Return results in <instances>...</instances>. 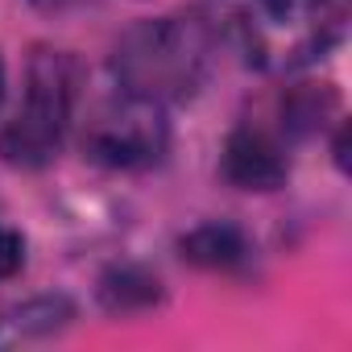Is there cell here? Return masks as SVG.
Wrapping results in <instances>:
<instances>
[{"label": "cell", "instance_id": "obj_1", "mask_svg": "<svg viewBox=\"0 0 352 352\" xmlns=\"http://www.w3.org/2000/svg\"><path fill=\"white\" fill-rule=\"evenodd\" d=\"M212 67V34L195 17H157L133 25L112 50V75L120 91L174 104L204 87Z\"/></svg>", "mask_w": 352, "mask_h": 352}, {"label": "cell", "instance_id": "obj_2", "mask_svg": "<svg viewBox=\"0 0 352 352\" xmlns=\"http://www.w3.org/2000/svg\"><path fill=\"white\" fill-rule=\"evenodd\" d=\"M232 38L257 71H298L323 58L344 30L336 0H232Z\"/></svg>", "mask_w": 352, "mask_h": 352}, {"label": "cell", "instance_id": "obj_3", "mask_svg": "<svg viewBox=\"0 0 352 352\" xmlns=\"http://www.w3.org/2000/svg\"><path fill=\"white\" fill-rule=\"evenodd\" d=\"M79 100V63L67 50H38L25 75V100L0 133V157L21 170H42L58 157Z\"/></svg>", "mask_w": 352, "mask_h": 352}, {"label": "cell", "instance_id": "obj_4", "mask_svg": "<svg viewBox=\"0 0 352 352\" xmlns=\"http://www.w3.org/2000/svg\"><path fill=\"white\" fill-rule=\"evenodd\" d=\"M166 145H170V124H166L162 104L129 96V91H120L116 100H104L83 129L87 157L108 170L157 166L166 157Z\"/></svg>", "mask_w": 352, "mask_h": 352}, {"label": "cell", "instance_id": "obj_5", "mask_svg": "<svg viewBox=\"0 0 352 352\" xmlns=\"http://www.w3.org/2000/svg\"><path fill=\"white\" fill-rule=\"evenodd\" d=\"M224 174L241 191H278L290 174V162L265 129L241 124L224 141Z\"/></svg>", "mask_w": 352, "mask_h": 352}, {"label": "cell", "instance_id": "obj_6", "mask_svg": "<svg viewBox=\"0 0 352 352\" xmlns=\"http://www.w3.org/2000/svg\"><path fill=\"white\" fill-rule=\"evenodd\" d=\"M183 257L199 270H236L249 257V245L232 224H204L183 236Z\"/></svg>", "mask_w": 352, "mask_h": 352}, {"label": "cell", "instance_id": "obj_7", "mask_svg": "<svg viewBox=\"0 0 352 352\" xmlns=\"http://www.w3.org/2000/svg\"><path fill=\"white\" fill-rule=\"evenodd\" d=\"M331 108H336V91L327 83H302L282 104V129L290 137H311V133L323 129V120H327Z\"/></svg>", "mask_w": 352, "mask_h": 352}, {"label": "cell", "instance_id": "obj_8", "mask_svg": "<svg viewBox=\"0 0 352 352\" xmlns=\"http://www.w3.org/2000/svg\"><path fill=\"white\" fill-rule=\"evenodd\" d=\"M100 298L108 311H141V307H153L162 298V286L157 278H149L145 270H133V265H120L112 274H104L100 282Z\"/></svg>", "mask_w": 352, "mask_h": 352}, {"label": "cell", "instance_id": "obj_9", "mask_svg": "<svg viewBox=\"0 0 352 352\" xmlns=\"http://www.w3.org/2000/svg\"><path fill=\"white\" fill-rule=\"evenodd\" d=\"M71 315L75 311H71L67 298H34V302L17 307L13 315H5V336H0V340H25L30 331H42L46 336V331L63 327Z\"/></svg>", "mask_w": 352, "mask_h": 352}, {"label": "cell", "instance_id": "obj_10", "mask_svg": "<svg viewBox=\"0 0 352 352\" xmlns=\"http://www.w3.org/2000/svg\"><path fill=\"white\" fill-rule=\"evenodd\" d=\"M21 265H25V241L13 228H0V282L17 278Z\"/></svg>", "mask_w": 352, "mask_h": 352}, {"label": "cell", "instance_id": "obj_11", "mask_svg": "<svg viewBox=\"0 0 352 352\" xmlns=\"http://www.w3.org/2000/svg\"><path fill=\"white\" fill-rule=\"evenodd\" d=\"M0 100H5V63H0Z\"/></svg>", "mask_w": 352, "mask_h": 352}]
</instances>
